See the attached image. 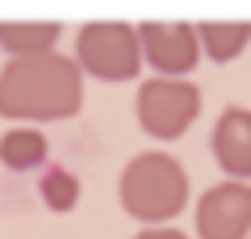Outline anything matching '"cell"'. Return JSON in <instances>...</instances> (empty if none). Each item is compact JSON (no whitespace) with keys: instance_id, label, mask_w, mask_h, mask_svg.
<instances>
[{"instance_id":"obj_1","label":"cell","mask_w":251,"mask_h":239,"mask_svg":"<svg viewBox=\"0 0 251 239\" xmlns=\"http://www.w3.org/2000/svg\"><path fill=\"white\" fill-rule=\"evenodd\" d=\"M86 98V74L75 63V55L43 51L8 59L0 67V118L20 125L39 121H63L82 110Z\"/></svg>"},{"instance_id":"obj_2","label":"cell","mask_w":251,"mask_h":239,"mask_svg":"<svg viewBox=\"0 0 251 239\" xmlns=\"http://www.w3.org/2000/svg\"><path fill=\"white\" fill-rule=\"evenodd\" d=\"M118 204L141 227L169 223L188 208V172L176 157L149 149L126 161L118 172Z\"/></svg>"},{"instance_id":"obj_3","label":"cell","mask_w":251,"mask_h":239,"mask_svg":"<svg viewBox=\"0 0 251 239\" xmlns=\"http://www.w3.org/2000/svg\"><path fill=\"white\" fill-rule=\"evenodd\" d=\"M75 63L86 78L98 82H129L141 74V39L137 24L126 20H86L75 31Z\"/></svg>"},{"instance_id":"obj_4","label":"cell","mask_w":251,"mask_h":239,"mask_svg":"<svg viewBox=\"0 0 251 239\" xmlns=\"http://www.w3.org/2000/svg\"><path fill=\"white\" fill-rule=\"evenodd\" d=\"M204 94L192 78H173V74H153L137 86V125L153 141H176L184 129L200 118Z\"/></svg>"},{"instance_id":"obj_5","label":"cell","mask_w":251,"mask_h":239,"mask_svg":"<svg viewBox=\"0 0 251 239\" xmlns=\"http://www.w3.org/2000/svg\"><path fill=\"white\" fill-rule=\"evenodd\" d=\"M137 39H141V63L153 67V74L188 78L204 59L192 20H141Z\"/></svg>"},{"instance_id":"obj_6","label":"cell","mask_w":251,"mask_h":239,"mask_svg":"<svg viewBox=\"0 0 251 239\" xmlns=\"http://www.w3.org/2000/svg\"><path fill=\"white\" fill-rule=\"evenodd\" d=\"M200 239H247L251 235V180H220L196 200Z\"/></svg>"},{"instance_id":"obj_7","label":"cell","mask_w":251,"mask_h":239,"mask_svg":"<svg viewBox=\"0 0 251 239\" xmlns=\"http://www.w3.org/2000/svg\"><path fill=\"white\" fill-rule=\"evenodd\" d=\"M212 161L231 180H251V110L247 106H224L212 137H208Z\"/></svg>"},{"instance_id":"obj_8","label":"cell","mask_w":251,"mask_h":239,"mask_svg":"<svg viewBox=\"0 0 251 239\" xmlns=\"http://www.w3.org/2000/svg\"><path fill=\"white\" fill-rule=\"evenodd\" d=\"M63 24L59 20H0V51L8 59L59 51Z\"/></svg>"},{"instance_id":"obj_9","label":"cell","mask_w":251,"mask_h":239,"mask_svg":"<svg viewBox=\"0 0 251 239\" xmlns=\"http://www.w3.org/2000/svg\"><path fill=\"white\" fill-rule=\"evenodd\" d=\"M196 35H200V55L212 59L216 67H227L251 47V20H200Z\"/></svg>"},{"instance_id":"obj_10","label":"cell","mask_w":251,"mask_h":239,"mask_svg":"<svg viewBox=\"0 0 251 239\" xmlns=\"http://www.w3.org/2000/svg\"><path fill=\"white\" fill-rule=\"evenodd\" d=\"M47 137L35 129V125H12L0 133V165L12 168V172H35L47 165Z\"/></svg>"},{"instance_id":"obj_11","label":"cell","mask_w":251,"mask_h":239,"mask_svg":"<svg viewBox=\"0 0 251 239\" xmlns=\"http://www.w3.org/2000/svg\"><path fill=\"white\" fill-rule=\"evenodd\" d=\"M39 196H43V204L51 212H71L78 204V176L71 168H63V165L47 161L43 172H39Z\"/></svg>"},{"instance_id":"obj_12","label":"cell","mask_w":251,"mask_h":239,"mask_svg":"<svg viewBox=\"0 0 251 239\" xmlns=\"http://www.w3.org/2000/svg\"><path fill=\"white\" fill-rule=\"evenodd\" d=\"M133 239H188V231H180V227H173V223H149V227H141Z\"/></svg>"},{"instance_id":"obj_13","label":"cell","mask_w":251,"mask_h":239,"mask_svg":"<svg viewBox=\"0 0 251 239\" xmlns=\"http://www.w3.org/2000/svg\"><path fill=\"white\" fill-rule=\"evenodd\" d=\"M247 239H251V235H247Z\"/></svg>"}]
</instances>
